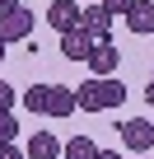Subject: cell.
I'll return each mask as SVG.
<instances>
[{
    "label": "cell",
    "instance_id": "9",
    "mask_svg": "<svg viewBox=\"0 0 154 159\" xmlns=\"http://www.w3.org/2000/svg\"><path fill=\"white\" fill-rule=\"evenodd\" d=\"M126 28H131L135 38L154 33V0H135V5H131V14H126Z\"/></svg>",
    "mask_w": 154,
    "mask_h": 159
},
{
    "label": "cell",
    "instance_id": "19",
    "mask_svg": "<svg viewBox=\"0 0 154 159\" xmlns=\"http://www.w3.org/2000/svg\"><path fill=\"white\" fill-rule=\"evenodd\" d=\"M98 159H121V154L117 150H98Z\"/></svg>",
    "mask_w": 154,
    "mask_h": 159
},
{
    "label": "cell",
    "instance_id": "4",
    "mask_svg": "<svg viewBox=\"0 0 154 159\" xmlns=\"http://www.w3.org/2000/svg\"><path fill=\"white\" fill-rule=\"evenodd\" d=\"M80 14H84V10L75 5V0H51L42 19H47V24H51L56 33H75V28H80Z\"/></svg>",
    "mask_w": 154,
    "mask_h": 159
},
{
    "label": "cell",
    "instance_id": "12",
    "mask_svg": "<svg viewBox=\"0 0 154 159\" xmlns=\"http://www.w3.org/2000/svg\"><path fill=\"white\" fill-rule=\"evenodd\" d=\"M24 108H28V112H47V84L24 89Z\"/></svg>",
    "mask_w": 154,
    "mask_h": 159
},
{
    "label": "cell",
    "instance_id": "20",
    "mask_svg": "<svg viewBox=\"0 0 154 159\" xmlns=\"http://www.w3.org/2000/svg\"><path fill=\"white\" fill-rule=\"evenodd\" d=\"M0 61H5V42H0Z\"/></svg>",
    "mask_w": 154,
    "mask_h": 159
},
{
    "label": "cell",
    "instance_id": "2",
    "mask_svg": "<svg viewBox=\"0 0 154 159\" xmlns=\"http://www.w3.org/2000/svg\"><path fill=\"white\" fill-rule=\"evenodd\" d=\"M33 24H37V19H33V10H24V5H19V10H10V14H0V42L10 47V42L33 38Z\"/></svg>",
    "mask_w": 154,
    "mask_h": 159
},
{
    "label": "cell",
    "instance_id": "6",
    "mask_svg": "<svg viewBox=\"0 0 154 159\" xmlns=\"http://www.w3.org/2000/svg\"><path fill=\"white\" fill-rule=\"evenodd\" d=\"M117 61H121L117 42H98V47H94V56H89V70H94V80H112V75H117Z\"/></svg>",
    "mask_w": 154,
    "mask_h": 159
},
{
    "label": "cell",
    "instance_id": "17",
    "mask_svg": "<svg viewBox=\"0 0 154 159\" xmlns=\"http://www.w3.org/2000/svg\"><path fill=\"white\" fill-rule=\"evenodd\" d=\"M10 10H19V0H0V14H10Z\"/></svg>",
    "mask_w": 154,
    "mask_h": 159
},
{
    "label": "cell",
    "instance_id": "21",
    "mask_svg": "<svg viewBox=\"0 0 154 159\" xmlns=\"http://www.w3.org/2000/svg\"><path fill=\"white\" fill-rule=\"evenodd\" d=\"M140 159H149V154H140Z\"/></svg>",
    "mask_w": 154,
    "mask_h": 159
},
{
    "label": "cell",
    "instance_id": "16",
    "mask_svg": "<svg viewBox=\"0 0 154 159\" xmlns=\"http://www.w3.org/2000/svg\"><path fill=\"white\" fill-rule=\"evenodd\" d=\"M0 159H28V154H24L19 145H0Z\"/></svg>",
    "mask_w": 154,
    "mask_h": 159
},
{
    "label": "cell",
    "instance_id": "13",
    "mask_svg": "<svg viewBox=\"0 0 154 159\" xmlns=\"http://www.w3.org/2000/svg\"><path fill=\"white\" fill-rule=\"evenodd\" d=\"M14 136H19V122L10 112H0V145H14Z\"/></svg>",
    "mask_w": 154,
    "mask_h": 159
},
{
    "label": "cell",
    "instance_id": "10",
    "mask_svg": "<svg viewBox=\"0 0 154 159\" xmlns=\"http://www.w3.org/2000/svg\"><path fill=\"white\" fill-rule=\"evenodd\" d=\"M61 150H65V145H61L51 131H37V136L28 140V150H24V154H28V159H61Z\"/></svg>",
    "mask_w": 154,
    "mask_h": 159
},
{
    "label": "cell",
    "instance_id": "7",
    "mask_svg": "<svg viewBox=\"0 0 154 159\" xmlns=\"http://www.w3.org/2000/svg\"><path fill=\"white\" fill-rule=\"evenodd\" d=\"M94 38L84 33V28H75V33H61V56H70V61H89L94 56Z\"/></svg>",
    "mask_w": 154,
    "mask_h": 159
},
{
    "label": "cell",
    "instance_id": "3",
    "mask_svg": "<svg viewBox=\"0 0 154 159\" xmlns=\"http://www.w3.org/2000/svg\"><path fill=\"white\" fill-rule=\"evenodd\" d=\"M121 145L135 150V154H149V150H154V122H145V117L121 122Z\"/></svg>",
    "mask_w": 154,
    "mask_h": 159
},
{
    "label": "cell",
    "instance_id": "1",
    "mask_svg": "<svg viewBox=\"0 0 154 159\" xmlns=\"http://www.w3.org/2000/svg\"><path fill=\"white\" fill-rule=\"evenodd\" d=\"M126 103V84L112 75V80H84L80 89H75V108L80 112H112Z\"/></svg>",
    "mask_w": 154,
    "mask_h": 159
},
{
    "label": "cell",
    "instance_id": "14",
    "mask_svg": "<svg viewBox=\"0 0 154 159\" xmlns=\"http://www.w3.org/2000/svg\"><path fill=\"white\" fill-rule=\"evenodd\" d=\"M98 5H103V10L112 14V19H126V14H131V5H135V0H98Z\"/></svg>",
    "mask_w": 154,
    "mask_h": 159
},
{
    "label": "cell",
    "instance_id": "11",
    "mask_svg": "<svg viewBox=\"0 0 154 159\" xmlns=\"http://www.w3.org/2000/svg\"><path fill=\"white\" fill-rule=\"evenodd\" d=\"M61 159H98V145H94L89 136H70L65 150H61Z\"/></svg>",
    "mask_w": 154,
    "mask_h": 159
},
{
    "label": "cell",
    "instance_id": "15",
    "mask_svg": "<svg viewBox=\"0 0 154 159\" xmlns=\"http://www.w3.org/2000/svg\"><path fill=\"white\" fill-rule=\"evenodd\" d=\"M14 98H19V89H14V84H5V80H0V112H10V108H14Z\"/></svg>",
    "mask_w": 154,
    "mask_h": 159
},
{
    "label": "cell",
    "instance_id": "18",
    "mask_svg": "<svg viewBox=\"0 0 154 159\" xmlns=\"http://www.w3.org/2000/svg\"><path fill=\"white\" fill-rule=\"evenodd\" d=\"M145 98H149V103H154V75H149V84H145Z\"/></svg>",
    "mask_w": 154,
    "mask_h": 159
},
{
    "label": "cell",
    "instance_id": "8",
    "mask_svg": "<svg viewBox=\"0 0 154 159\" xmlns=\"http://www.w3.org/2000/svg\"><path fill=\"white\" fill-rule=\"evenodd\" d=\"M75 112V89L70 84H47V117H70Z\"/></svg>",
    "mask_w": 154,
    "mask_h": 159
},
{
    "label": "cell",
    "instance_id": "5",
    "mask_svg": "<svg viewBox=\"0 0 154 159\" xmlns=\"http://www.w3.org/2000/svg\"><path fill=\"white\" fill-rule=\"evenodd\" d=\"M80 28H84L94 42H112V14H108L103 5H89V10L80 14Z\"/></svg>",
    "mask_w": 154,
    "mask_h": 159
}]
</instances>
